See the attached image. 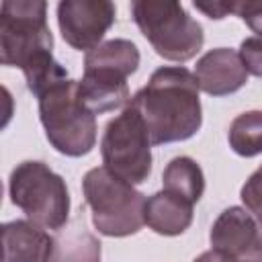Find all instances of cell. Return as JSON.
<instances>
[{"label": "cell", "instance_id": "cell-1", "mask_svg": "<svg viewBox=\"0 0 262 262\" xmlns=\"http://www.w3.org/2000/svg\"><path fill=\"white\" fill-rule=\"evenodd\" d=\"M53 35L47 25V2L4 0L0 4V61L20 68L27 88L39 96L68 72L53 59Z\"/></svg>", "mask_w": 262, "mask_h": 262}, {"label": "cell", "instance_id": "cell-2", "mask_svg": "<svg viewBox=\"0 0 262 262\" xmlns=\"http://www.w3.org/2000/svg\"><path fill=\"white\" fill-rule=\"evenodd\" d=\"M199 90L194 74L182 66H164L149 76L129 102L141 113L151 145L186 141L201 129Z\"/></svg>", "mask_w": 262, "mask_h": 262}, {"label": "cell", "instance_id": "cell-3", "mask_svg": "<svg viewBox=\"0 0 262 262\" xmlns=\"http://www.w3.org/2000/svg\"><path fill=\"white\" fill-rule=\"evenodd\" d=\"M37 100L41 125L55 151L70 158L92 151L96 143V115L82 102L78 80H59L45 88Z\"/></svg>", "mask_w": 262, "mask_h": 262}, {"label": "cell", "instance_id": "cell-4", "mask_svg": "<svg viewBox=\"0 0 262 262\" xmlns=\"http://www.w3.org/2000/svg\"><path fill=\"white\" fill-rule=\"evenodd\" d=\"M82 190L98 233L125 237L137 233L145 225V194L108 172L104 166L92 168L84 174Z\"/></svg>", "mask_w": 262, "mask_h": 262}, {"label": "cell", "instance_id": "cell-5", "mask_svg": "<svg viewBox=\"0 0 262 262\" xmlns=\"http://www.w3.org/2000/svg\"><path fill=\"white\" fill-rule=\"evenodd\" d=\"M131 16L154 51L168 61L192 59L203 43L205 33L180 2L174 0H135Z\"/></svg>", "mask_w": 262, "mask_h": 262}, {"label": "cell", "instance_id": "cell-6", "mask_svg": "<svg viewBox=\"0 0 262 262\" xmlns=\"http://www.w3.org/2000/svg\"><path fill=\"white\" fill-rule=\"evenodd\" d=\"M8 194L29 221L43 229L59 231L70 217V192L66 180L47 164L20 162L8 178Z\"/></svg>", "mask_w": 262, "mask_h": 262}, {"label": "cell", "instance_id": "cell-7", "mask_svg": "<svg viewBox=\"0 0 262 262\" xmlns=\"http://www.w3.org/2000/svg\"><path fill=\"white\" fill-rule=\"evenodd\" d=\"M102 164L129 184H141L151 174V139L141 113L129 102L111 119L100 139Z\"/></svg>", "mask_w": 262, "mask_h": 262}, {"label": "cell", "instance_id": "cell-8", "mask_svg": "<svg viewBox=\"0 0 262 262\" xmlns=\"http://www.w3.org/2000/svg\"><path fill=\"white\" fill-rule=\"evenodd\" d=\"M117 8L108 0H61L57 25L63 41L78 51H92L113 27Z\"/></svg>", "mask_w": 262, "mask_h": 262}, {"label": "cell", "instance_id": "cell-9", "mask_svg": "<svg viewBox=\"0 0 262 262\" xmlns=\"http://www.w3.org/2000/svg\"><path fill=\"white\" fill-rule=\"evenodd\" d=\"M211 250L235 262H262V223L246 207H227L209 233Z\"/></svg>", "mask_w": 262, "mask_h": 262}, {"label": "cell", "instance_id": "cell-10", "mask_svg": "<svg viewBox=\"0 0 262 262\" xmlns=\"http://www.w3.org/2000/svg\"><path fill=\"white\" fill-rule=\"evenodd\" d=\"M199 88L209 96H227L237 92L248 82V70L237 51L217 47L207 51L194 68Z\"/></svg>", "mask_w": 262, "mask_h": 262}, {"label": "cell", "instance_id": "cell-11", "mask_svg": "<svg viewBox=\"0 0 262 262\" xmlns=\"http://www.w3.org/2000/svg\"><path fill=\"white\" fill-rule=\"evenodd\" d=\"M82 102L94 115L121 108L129 98L127 76L106 68H84V76L78 82Z\"/></svg>", "mask_w": 262, "mask_h": 262}, {"label": "cell", "instance_id": "cell-12", "mask_svg": "<svg viewBox=\"0 0 262 262\" xmlns=\"http://www.w3.org/2000/svg\"><path fill=\"white\" fill-rule=\"evenodd\" d=\"M4 262H49L53 237L27 219H14L2 225Z\"/></svg>", "mask_w": 262, "mask_h": 262}, {"label": "cell", "instance_id": "cell-13", "mask_svg": "<svg viewBox=\"0 0 262 262\" xmlns=\"http://www.w3.org/2000/svg\"><path fill=\"white\" fill-rule=\"evenodd\" d=\"M192 223V203L186 199L172 194L168 190H160L151 194L145 203V225L160 235H180Z\"/></svg>", "mask_w": 262, "mask_h": 262}, {"label": "cell", "instance_id": "cell-14", "mask_svg": "<svg viewBox=\"0 0 262 262\" xmlns=\"http://www.w3.org/2000/svg\"><path fill=\"white\" fill-rule=\"evenodd\" d=\"M100 242L92 235L84 223L76 221L53 235V248L49 262H100Z\"/></svg>", "mask_w": 262, "mask_h": 262}, {"label": "cell", "instance_id": "cell-15", "mask_svg": "<svg viewBox=\"0 0 262 262\" xmlns=\"http://www.w3.org/2000/svg\"><path fill=\"white\" fill-rule=\"evenodd\" d=\"M162 182H164V190H168L172 194H178V196L186 199L192 205L199 203L203 192H205L203 170L188 156H178V158L170 160L168 166L164 168Z\"/></svg>", "mask_w": 262, "mask_h": 262}, {"label": "cell", "instance_id": "cell-16", "mask_svg": "<svg viewBox=\"0 0 262 262\" xmlns=\"http://www.w3.org/2000/svg\"><path fill=\"white\" fill-rule=\"evenodd\" d=\"M84 68H106L129 78L139 68V49L129 39H111L86 53Z\"/></svg>", "mask_w": 262, "mask_h": 262}, {"label": "cell", "instance_id": "cell-17", "mask_svg": "<svg viewBox=\"0 0 262 262\" xmlns=\"http://www.w3.org/2000/svg\"><path fill=\"white\" fill-rule=\"evenodd\" d=\"M229 147L242 158L262 154V111H246L229 125Z\"/></svg>", "mask_w": 262, "mask_h": 262}, {"label": "cell", "instance_id": "cell-18", "mask_svg": "<svg viewBox=\"0 0 262 262\" xmlns=\"http://www.w3.org/2000/svg\"><path fill=\"white\" fill-rule=\"evenodd\" d=\"M239 196H242L244 207L262 223V166L246 180Z\"/></svg>", "mask_w": 262, "mask_h": 262}, {"label": "cell", "instance_id": "cell-19", "mask_svg": "<svg viewBox=\"0 0 262 262\" xmlns=\"http://www.w3.org/2000/svg\"><path fill=\"white\" fill-rule=\"evenodd\" d=\"M239 57L248 70V74H254L262 78V35L246 37L239 43Z\"/></svg>", "mask_w": 262, "mask_h": 262}, {"label": "cell", "instance_id": "cell-20", "mask_svg": "<svg viewBox=\"0 0 262 262\" xmlns=\"http://www.w3.org/2000/svg\"><path fill=\"white\" fill-rule=\"evenodd\" d=\"M233 14H237L254 33L262 35V2H233Z\"/></svg>", "mask_w": 262, "mask_h": 262}, {"label": "cell", "instance_id": "cell-21", "mask_svg": "<svg viewBox=\"0 0 262 262\" xmlns=\"http://www.w3.org/2000/svg\"><path fill=\"white\" fill-rule=\"evenodd\" d=\"M192 6L215 20H221L227 14H233V2H194Z\"/></svg>", "mask_w": 262, "mask_h": 262}, {"label": "cell", "instance_id": "cell-22", "mask_svg": "<svg viewBox=\"0 0 262 262\" xmlns=\"http://www.w3.org/2000/svg\"><path fill=\"white\" fill-rule=\"evenodd\" d=\"M194 262H223V254H219L215 250H207L201 256H196Z\"/></svg>", "mask_w": 262, "mask_h": 262}, {"label": "cell", "instance_id": "cell-23", "mask_svg": "<svg viewBox=\"0 0 262 262\" xmlns=\"http://www.w3.org/2000/svg\"><path fill=\"white\" fill-rule=\"evenodd\" d=\"M223 262H235V260H229V258H225V256H223Z\"/></svg>", "mask_w": 262, "mask_h": 262}]
</instances>
